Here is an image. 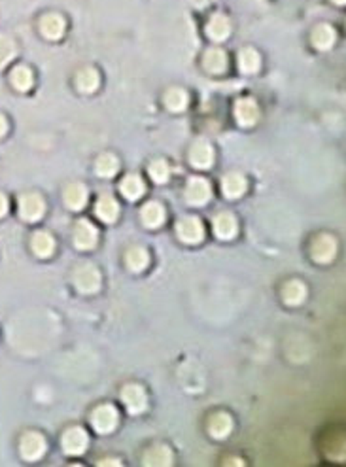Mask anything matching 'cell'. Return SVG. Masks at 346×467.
<instances>
[{
    "instance_id": "9c48e42d",
    "label": "cell",
    "mask_w": 346,
    "mask_h": 467,
    "mask_svg": "<svg viewBox=\"0 0 346 467\" xmlns=\"http://www.w3.org/2000/svg\"><path fill=\"white\" fill-rule=\"evenodd\" d=\"M235 117H237L238 125L252 127L260 120V106L252 97L238 98L235 104Z\"/></svg>"
},
{
    "instance_id": "9a60e30c",
    "label": "cell",
    "mask_w": 346,
    "mask_h": 467,
    "mask_svg": "<svg viewBox=\"0 0 346 467\" xmlns=\"http://www.w3.org/2000/svg\"><path fill=\"white\" fill-rule=\"evenodd\" d=\"M202 67L210 72V74H224L227 67H229V59L227 53L219 47H210L202 55Z\"/></svg>"
},
{
    "instance_id": "44dd1931",
    "label": "cell",
    "mask_w": 346,
    "mask_h": 467,
    "mask_svg": "<svg viewBox=\"0 0 346 467\" xmlns=\"http://www.w3.org/2000/svg\"><path fill=\"white\" fill-rule=\"evenodd\" d=\"M120 191L122 195L129 201H137L146 193V184L144 180L140 178L139 174H127L120 184Z\"/></svg>"
},
{
    "instance_id": "ac0fdd59",
    "label": "cell",
    "mask_w": 346,
    "mask_h": 467,
    "mask_svg": "<svg viewBox=\"0 0 346 467\" xmlns=\"http://www.w3.org/2000/svg\"><path fill=\"white\" fill-rule=\"evenodd\" d=\"M311 40L316 50H320V52H328V50L333 47L335 40H337V35H335V29L331 25L320 23L314 27V30H312Z\"/></svg>"
},
{
    "instance_id": "cb8c5ba5",
    "label": "cell",
    "mask_w": 346,
    "mask_h": 467,
    "mask_svg": "<svg viewBox=\"0 0 346 467\" xmlns=\"http://www.w3.org/2000/svg\"><path fill=\"white\" fill-rule=\"evenodd\" d=\"M10 81H12V86L21 93H27L30 87L35 86V74H33V70L27 67V64H18V67H13L12 72H10Z\"/></svg>"
},
{
    "instance_id": "4dcf8cb0",
    "label": "cell",
    "mask_w": 346,
    "mask_h": 467,
    "mask_svg": "<svg viewBox=\"0 0 346 467\" xmlns=\"http://www.w3.org/2000/svg\"><path fill=\"white\" fill-rule=\"evenodd\" d=\"M120 171V159L114 154H103L95 163V173L100 178H112Z\"/></svg>"
},
{
    "instance_id": "5bb4252c",
    "label": "cell",
    "mask_w": 346,
    "mask_h": 467,
    "mask_svg": "<svg viewBox=\"0 0 346 467\" xmlns=\"http://www.w3.org/2000/svg\"><path fill=\"white\" fill-rule=\"evenodd\" d=\"M214 235L221 241H229V238L237 237L238 233V221L237 218L229 212L218 214L212 221Z\"/></svg>"
},
{
    "instance_id": "836d02e7",
    "label": "cell",
    "mask_w": 346,
    "mask_h": 467,
    "mask_svg": "<svg viewBox=\"0 0 346 467\" xmlns=\"http://www.w3.org/2000/svg\"><path fill=\"white\" fill-rule=\"evenodd\" d=\"M150 178L156 182V184H165L171 176V168H168V163L165 159H156V161L150 163Z\"/></svg>"
},
{
    "instance_id": "3957f363",
    "label": "cell",
    "mask_w": 346,
    "mask_h": 467,
    "mask_svg": "<svg viewBox=\"0 0 346 467\" xmlns=\"http://www.w3.org/2000/svg\"><path fill=\"white\" fill-rule=\"evenodd\" d=\"M212 199V185L207 178L193 176L185 185V201L193 207H202Z\"/></svg>"
},
{
    "instance_id": "4fadbf2b",
    "label": "cell",
    "mask_w": 346,
    "mask_h": 467,
    "mask_svg": "<svg viewBox=\"0 0 346 467\" xmlns=\"http://www.w3.org/2000/svg\"><path fill=\"white\" fill-rule=\"evenodd\" d=\"M89 444V435L83 427H70L63 435V449L67 454L78 456L87 449Z\"/></svg>"
},
{
    "instance_id": "7a4b0ae2",
    "label": "cell",
    "mask_w": 346,
    "mask_h": 467,
    "mask_svg": "<svg viewBox=\"0 0 346 467\" xmlns=\"http://www.w3.org/2000/svg\"><path fill=\"white\" fill-rule=\"evenodd\" d=\"M19 216L27 221H38L46 214V201L40 193H23L18 201Z\"/></svg>"
},
{
    "instance_id": "277c9868",
    "label": "cell",
    "mask_w": 346,
    "mask_h": 467,
    "mask_svg": "<svg viewBox=\"0 0 346 467\" xmlns=\"http://www.w3.org/2000/svg\"><path fill=\"white\" fill-rule=\"evenodd\" d=\"M120 415L114 405H100L97 409L93 410L91 415V424L95 427V432L98 433H112L117 426Z\"/></svg>"
},
{
    "instance_id": "d4e9b609",
    "label": "cell",
    "mask_w": 346,
    "mask_h": 467,
    "mask_svg": "<svg viewBox=\"0 0 346 467\" xmlns=\"http://www.w3.org/2000/svg\"><path fill=\"white\" fill-rule=\"evenodd\" d=\"M30 246L38 258H50L55 252V238L47 231H36L30 238Z\"/></svg>"
},
{
    "instance_id": "4316f807",
    "label": "cell",
    "mask_w": 346,
    "mask_h": 467,
    "mask_svg": "<svg viewBox=\"0 0 346 467\" xmlns=\"http://www.w3.org/2000/svg\"><path fill=\"white\" fill-rule=\"evenodd\" d=\"M208 429H210V435L216 439H224L227 437L233 429V418H231L227 413H216V415L210 416V422H208Z\"/></svg>"
},
{
    "instance_id": "d590c367",
    "label": "cell",
    "mask_w": 346,
    "mask_h": 467,
    "mask_svg": "<svg viewBox=\"0 0 346 467\" xmlns=\"http://www.w3.org/2000/svg\"><path fill=\"white\" fill-rule=\"evenodd\" d=\"M8 129H10V125H8L6 115L0 114V139H2V137L8 133Z\"/></svg>"
},
{
    "instance_id": "52a82bcc",
    "label": "cell",
    "mask_w": 346,
    "mask_h": 467,
    "mask_svg": "<svg viewBox=\"0 0 346 467\" xmlns=\"http://www.w3.org/2000/svg\"><path fill=\"white\" fill-rule=\"evenodd\" d=\"M19 449H21V454H23L25 460L35 461V460H40L42 456L46 454L47 443L42 433L27 432L23 437H21Z\"/></svg>"
},
{
    "instance_id": "e0dca14e",
    "label": "cell",
    "mask_w": 346,
    "mask_h": 467,
    "mask_svg": "<svg viewBox=\"0 0 346 467\" xmlns=\"http://www.w3.org/2000/svg\"><path fill=\"white\" fill-rule=\"evenodd\" d=\"M246 178L241 173H227L221 180V191L227 199H238L246 193Z\"/></svg>"
},
{
    "instance_id": "2e32d148",
    "label": "cell",
    "mask_w": 346,
    "mask_h": 467,
    "mask_svg": "<svg viewBox=\"0 0 346 467\" xmlns=\"http://www.w3.org/2000/svg\"><path fill=\"white\" fill-rule=\"evenodd\" d=\"M207 35L210 40L224 42L231 35V21L224 13H214L207 23Z\"/></svg>"
},
{
    "instance_id": "484cf974",
    "label": "cell",
    "mask_w": 346,
    "mask_h": 467,
    "mask_svg": "<svg viewBox=\"0 0 346 467\" xmlns=\"http://www.w3.org/2000/svg\"><path fill=\"white\" fill-rule=\"evenodd\" d=\"M100 86V74H98L97 69L93 67H86L81 69L78 74H76V87L80 89L81 93H95Z\"/></svg>"
},
{
    "instance_id": "5b68a950",
    "label": "cell",
    "mask_w": 346,
    "mask_h": 467,
    "mask_svg": "<svg viewBox=\"0 0 346 467\" xmlns=\"http://www.w3.org/2000/svg\"><path fill=\"white\" fill-rule=\"evenodd\" d=\"M176 233L182 243L185 244H197L201 243L204 238V227H202V221L195 216H184L176 224Z\"/></svg>"
},
{
    "instance_id": "8fae6325",
    "label": "cell",
    "mask_w": 346,
    "mask_h": 467,
    "mask_svg": "<svg viewBox=\"0 0 346 467\" xmlns=\"http://www.w3.org/2000/svg\"><path fill=\"white\" fill-rule=\"evenodd\" d=\"M98 241L97 227L89 219H80L74 229V244L78 250H91Z\"/></svg>"
},
{
    "instance_id": "1f68e13d",
    "label": "cell",
    "mask_w": 346,
    "mask_h": 467,
    "mask_svg": "<svg viewBox=\"0 0 346 467\" xmlns=\"http://www.w3.org/2000/svg\"><path fill=\"white\" fill-rule=\"evenodd\" d=\"M125 261H127V267L133 272H140L144 271L146 267L150 265V254L146 252L144 248H131L125 255Z\"/></svg>"
},
{
    "instance_id": "d6a6232c",
    "label": "cell",
    "mask_w": 346,
    "mask_h": 467,
    "mask_svg": "<svg viewBox=\"0 0 346 467\" xmlns=\"http://www.w3.org/2000/svg\"><path fill=\"white\" fill-rule=\"evenodd\" d=\"M18 53V44L12 36L0 35V70L4 69Z\"/></svg>"
},
{
    "instance_id": "6da1fadb",
    "label": "cell",
    "mask_w": 346,
    "mask_h": 467,
    "mask_svg": "<svg viewBox=\"0 0 346 467\" xmlns=\"http://www.w3.org/2000/svg\"><path fill=\"white\" fill-rule=\"evenodd\" d=\"M74 286L80 294H97L103 286L100 271L93 263H80L74 269Z\"/></svg>"
},
{
    "instance_id": "74e56055",
    "label": "cell",
    "mask_w": 346,
    "mask_h": 467,
    "mask_svg": "<svg viewBox=\"0 0 346 467\" xmlns=\"http://www.w3.org/2000/svg\"><path fill=\"white\" fill-rule=\"evenodd\" d=\"M333 4H337V6H342V4H345V0H333Z\"/></svg>"
},
{
    "instance_id": "8d00e7d4",
    "label": "cell",
    "mask_w": 346,
    "mask_h": 467,
    "mask_svg": "<svg viewBox=\"0 0 346 467\" xmlns=\"http://www.w3.org/2000/svg\"><path fill=\"white\" fill-rule=\"evenodd\" d=\"M98 466H120V461H117V460H104V461H100Z\"/></svg>"
},
{
    "instance_id": "603a6c76",
    "label": "cell",
    "mask_w": 346,
    "mask_h": 467,
    "mask_svg": "<svg viewBox=\"0 0 346 467\" xmlns=\"http://www.w3.org/2000/svg\"><path fill=\"white\" fill-rule=\"evenodd\" d=\"M87 188L80 182H74V184L67 185V190H64V202H67V207L72 208V210H81V208L87 204Z\"/></svg>"
},
{
    "instance_id": "ba28073f",
    "label": "cell",
    "mask_w": 346,
    "mask_h": 467,
    "mask_svg": "<svg viewBox=\"0 0 346 467\" xmlns=\"http://www.w3.org/2000/svg\"><path fill=\"white\" fill-rule=\"evenodd\" d=\"M190 163L199 171H207L214 163V148L204 139L195 140L190 148Z\"/></svg>"
},
{
    "instance_id": "8992f818",
    "label": "cell",
    "mask_w": 346,
    "mask_h": 467,
    "mask_svg": "<svg viewBox=\"0 0 346 467\" xmlns=\"http://www.w3.org/2000/svg\"><path fill=\"white\" fill-rule=\"evenodd\" d=\"M122 401L131 415H140L148 409V393L140 384H127L123 388Z\"/></svg>"
},
{
    "instance_id": "f546056e",
    "label": "cell",
    "mask_w": 346,
    "mask_h": 467,
    "mask_svg": "<svg viewBox=\"0 0 346 467\" xmlns=\"http://www.w3.org/2000/svg\"><path fill=\"white\" fill-rule=\"evenodd\" d=\"M188 103H190V97H188V93H185L182 87H173V89H168V91L165 93V106H167L171 112H174V114L184 112Z\"/></svg>"
},
{
    "instance_id": "30bf717a",
    "label": "cell",
    "mask_w": 346,
    "mask_h": 467,
    "mask_svg": "<svg viewBox=\"0 0 346 467\" xmlns=\"http://www.w3.org/2000/svg\"><path fill=\"white\" fill-rule=\"evenodd\" d=\"M312 260L316 263H329L337 254V241L331 235H318L311 246Z\"/></svg>"
},
{
    "instance_id": "7c38bea8",
    "label": "cell",
    "mask_w": 346,
    "mask_h": 467,
    "mask_svg": "<svg viewBox=\"0 0 346 467\" xmlns=\"http://www.w3.org/2000/svg\"><path fill=\"white\" fill-rule=\"evenodd\" d=\"M40 33L47 40H59L63 38L64 30H67V21L61 13H46L40 18Z\"/></svg>"
},
{
    "instance_id": "7402d4cb",
    "label": "cell",
    "mask_w": 346,
    "mask_h": 467,
    "mask_svg": "<svg viewBox=\"0 0 346 467\" xmlns=\"http://www.w3.org/2000/svg\"><path fill=\"white\" fill-rule=\"evenodd\" d=\"M144 463L154 467L171 466L173 463V450L168 449L167 444H154V446L146 450Z\"/></svg>"
},
{
    "instance_id": "ffe728a7",
    "label": "cell",
    "mask_w": 346,
    "mask_h": 467,
    "mask_svg": "<svg viewBox=\"0 0 346 467\" xmlns=\"http://www.w3.org/2000/svg\"><path fill=\"white\" fill-rule=\"evenodd\" d=\"M95 214L98 216V219H103L104 224H112V221L120 218V204H117L114 197H98L97 204H95Z\"/></svg>"
},
{
    "instance_id": "f1b7e54d",
    "label": "cell",
    "mask_w": 346,
    "mask_h": 467,
    "mask_svg": "<svg viewBox=\"0 0 346 467\" xmlns=\"http://www.w3.org/2000/svg\"><path fill=\"white\" fill-rule=\"evenodd\" d=\"M282 297L289 306L301 305V303H303V301H305V297H306L305 284L299 282V280H289V282L284 286Z\"/></svg>"
},
{
    "instance_id": "83f0119b",
    "label": "cell",
    "mask_w": 346,
    "mask_h": 467,
    "mask_svg": "<svg viewBox=\"0 0 346 467\" xmlns=\"http://www.w3.org/2000/svg\"><path fill=\"white\" fill-rule=\"evenodd\" d=\"M260 67L261 57L254 47H244L243 52L238 53V69L243 74H255Z\"/></svg>"
},
{
    "instance_id": "e575fe53",
    "label": "cell",
    "mask_w": 346,
    "mask_h": 467,
    "mask_svg": "<svg viewBox=\"0 0 346 467\" xmlns=\"http://www.w3.org/2000/svg\"><path fill=\"white\" fill-rule=\"evenodd\" d=\"M10 210V201H8V197L0 191V218H4Z\"/></svg>"
},
{
    "instance_id": "d6986e66",
    "label": "cell",
    "mask_w": 346,
    "mask_h": 467,
    "mask_svg": "<svg viewBox=\"0 0 346 467\" xmlns=\"http://www.w3.org/2000/svg\"><path fill=\"white\" fill-rule=\"evenodd\" d=\"M140 212H142V221H144L146 227H150V229H156V227L165 224V219H167L165 207L157 201L146 202Z\"/></svg>"
}]
</instances>
